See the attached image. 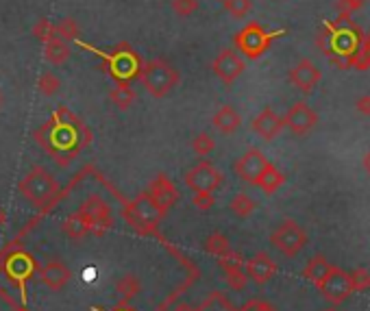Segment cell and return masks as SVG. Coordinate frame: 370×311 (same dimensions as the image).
Here are the masks:
<instances>
[{"instance_id": "1", "label": "cell", "mask_w": 370, "mask_h": 311, "mask_svg": "<svg viewBox=\"0 0 370 311\" xmlns=\"http://www.w3.org/2000/svg\"><path fill=\"white\" fill-rule=\"evenodd\" d=\"M364 40V33L362 29L350 20V15H338V20L329 22L322 33L318 35V48H322L331 59H336V57H340V59L336 64L344 66L346 68V59L348 55L353 52L357 48V44Z\"/></svg>"}, {"instance_id": "2", "label": "cell", "mask_w": 370, "mask_h": 311, "mask_svg": "<svg viewBox=\"0 0 370 311\" xmlns=\"http://www.w3.org/2000/svg\"><path fill=\"white\" fill-rule=\"evenodd\" d=\"M17 191H20V196L24 201H29L33 207H48L57 198L59 183H57V179L46 168L35 166L20 179V183H17Z\"/></svg>"}, {"instance_id": "3", "label": "cell", "mask_w": 370, "mask_h": 311, "mask_svg": "<svg viewBox=\"0 0 370 311\" xmlns=\"http://www.w3.org/2000/svg\"><path fill=\"white\" fill-rule=\"evenodd\" d=\"M140 81L144 85V89L155 96V99H166V96L179 85L181 81V74L179 70L174 68L172 64L164 62V59H150L146 62L140 72Z\"/></svg>"}, {"instance_id": "4", "label": "cell", "mask_w": 370, "mask_h": 311, "mask_svg": "<svg viewBox=\"0 0 370 311\" xmlns=\"http://www.w3.org/2000/svg\"><path fill=\"white\" fill-rule=\"evenodd\" d=\"M277 35L279 33H270L259 22H248L244 29L236 33L233 44H236L238 52H242L246 59H259L264 52H268L272 40H275Z\"/></svg>"}, {"instance_id": "5", "label": "cell", "mask_w": 370, "mask_h": 311, "mask_svg": "<svg viewBox=\"0 0 370 311\" xmlns=\"http://www.w3.org/2000/svg\"><path fill=\"white\" fill-rule=\"evenodd\" d=\"M270 244L277 248L283 257H297L307 244V233L294 220H283L275 231L270 233Z\"/></svg>"}, {"instance_id": "6", "label": "cell", "mask_w": 370, "mask_h": 311, "mask_svg": "<svg viewBox=\"0 0 370 311\" xmlns=\"http://www.w3.org/2000/svg\"><path fill=\"white\" fill-rule=\"evenodd\" d=\"M127 220L138 229V231H144V233H155V226L159 224V220L164 218L159 209L152 205V201L148 198V194L142 191L138 194L129 205L127 209L122 211Z\"/></svg>"}, {"instance_id": "7", "label": "cell", "mask_w": 370, "mask_h": 311, "mask_svg": "<svg viewBox=\"0 0 370 311\" xmlns=\"http://www.w3.org/2000/svg\"><path fill=\"white\" fill-rule=\"evenodd\" d=\"M79 216L85 220L90 233H96V236H103L107 229L113 226V218H111V209L109 205L99 196V194H92L90 198H85L81 203V207L76 209Z\"/></svg>"}, {"instance_id": "8", "label": "cell", "mask_w": 370, "mask_h": 311, "mask_svg": "<svg viewBox=\"0 0 370 311\" xmlns=\"http://www.w3.org/2000/svg\"><path fill=\"white\" fill-rule=\"evenodd\" d=\"M222 181H225V174L207 159L192 166L183 177V183L190 191H211L213 194L222 185Z\"/></svg>"}, {"instance_id": "9", "label": "cell", "mask_w": 370, "mask_h": 311, "mask_svg": "<svg viewBox=\"0 0 370 311\" xmlns=\"http://www.w3.org/2000/svg\"><path fill=\"white\" fill-rule=\"evenodd\" d=\"M246 70V62L242 59V55L236 52L233 48H225L216 55V59L211 62V72L213 76L225 83V85H233L236 83L242 72Z\"/></svg>"}, {"instance_id": "10", "label": "cell", "mask_w": 370, "mask_h": 311, "mask_svg": "<svg viewBox=\"0 0 370 311\" xmlns=\"http://www.w3.org/2000/svg\"><path fill=\"white\" fill-rule=\"evenodd\" d=\"M320 294L325 296V301H329L331 305H342L350 294H353V285H350V277L348 272L334 266L331 272L327 275V279L318 285Z\"/></svg>"}, {"instance_id": "11", "label": "cell", "mask_w": 370, "mask_h": 311, "mask_svg": "<svg viewBox=\"0 0 370 311\" xmlns=\"http://www.w3.org/2000/svg\"><path fill=\"white\" fill-rule=\"evenodd\" d=\"M146 194L152 201V205L159 209L162 216H168V211L179 201V191H177V187H174V183L170 181L168 174H157V177L148 183Z\"/></svg>"}, {"instance_id": "12", "label": "cell", "mask_w": 370, "mask_h": 311, "mask_svg": "<svg viewBox=\"0 0 370 311\" xmlns=\"http://www.w3.org/2000/svg\"><path fill=\"white\" fill-rule=\"evenodd\" d=\"M268 164H270L268 157H266V154L259 148H250V150H246L242 154V157L236 164H233V172H236L238 179H242L244 183L255 185Z\"/></svg>"}, {"instance_id": "13", "label": "cell", "mask_w": 370, "mask_h": 311, "mask_svg": "<svg viewBox=\"0 0 370 311\" xmlns=\"http://www.w3.org/2000/svg\"><path fill=\"white\" fill-rule=\"evenodd\" d=\"M283 124L290 129V133L307 135L311 129L318 124V115H316V111L311 109L307 103L299 101V103H294V105L287 109L285 118H283Z\"/></svg>"}, {"instance_id": "14", "label": "cell", "mask_w": 370, "mask_h": 311, "mask_svg": "<svg viewBox=\"0 0 370 311\" xmlns=\"http://www.w3.org/2000/svg\"><path fill=\"white\" fill-rule=\"evenodd\" d=\"M283 118L281 115L275 111V109H270V107H266L264 111H259L255 118H252V122H250V129H252V133H257L262 140H266V142H272L277 138V135L283 131Z\"/></svg>"}, {"instance_id": "15", "label": "cell", "mask_w": 370, "mask_h": 311, "mask_svg": "<svg viewBox=\"0 0 370 311\" xmlns=\"http://www.w3.org/2000/svg\"><path fill=\"white\" fill-rule=\"evenodd\" d=\"M320 70L314 62L309 59H301L294 68L290 70V83L294 85L297 89L309 94L318 83H320Z\"/></svg>"}, {"instance_id": "16", "label": "cell", "mask_w": 370, "mask_h": 311, "mask_svg": "<svg viewBox=\"0 0 370 311\" xmlns=\"http://www.w3.org/2000/svg\"><path fill=\"white\" fill-rule=\"evenodd\" d=\"M246 277L250 281H255L257 285H264L268 283L272 277H275L277 272V263L272 261V257L268 252H257V255H252L248 261H246Z\"/></svg>"}, {"instance_id": "17", "label": "cell", "mask_w": 370, "mask_h": 311, "mask_svg": "<svg viewBox=\"0 0 370 311\" xmlns=\"http://www.w3.org/2000/svg\"><path fill=\"white\" fill-rule=\"evenodd\" d=\"M109 72H111L118 81H129L131 76H135V74L140 72L138 57H135L133 50L115 52L113 57H109Z\"/></svg>"}, {"instance_id": "18", "label": "cell", "mask_w": 370, "mask_h": 311, "mask_svg": "<svg viewBox=\"0 0 370 311\" xmlns=\"http://www.w3.org/2000/svg\"><path fill=\"white\" fill-rule=\"evenodd\" d=\"M70 277H72L70 268H68L64 261H59V259H52V261H48V263L42 268V272H40V279H42V283H44L48 289H52V291H59V289H64V287L68 285Z\"/></svg>"}, {"instance_id": "19", "label": "cell", "mask_w": 370, "mask_h": 311, "mask_svg": "<svg viewBox=\"0 0 370 311\" xmlns=\"http://www.w3.org/2000/svg\"><path fill=\"white\" fill-rule=\"evenodd\" d=\"M211 124L222 135H233L242 126V115L233 105H222L218 111L211 115Z\"/></svg>"}, {"instance_id": "20", "label": "cell", "mask_w": 370, "mask_h": 311, "mask_svg": "<svg viewBox=\"0 0 370 311\" xmlns=\"http://www.w3.org/2000/svg\"><path fill=\"white\" fill-rule=\"evenodd\" d=\"M44 52H46V59L52 66H64L72 55L70 44L66 40H62L59 35H55V37H50V40L44 42Z\"/></svg>"}, {"instance_id": "21", "label": "cell", "mask_w": 370, "mask_h": 311, "mask_svg": "<svg viewBox=\"0 0 370 311\" xmlns=\"http://www.w3.org/2000/svg\"><path fill=\"white\" fill-rule=\"evenodd\" d=\"M331 268H334V263L331 261H327L322 255H314L309 261H307V266H305V270H303V277L309 281V283H314L316 287L327 279V275L331 272Z\"/></svg>"}, {"instance_id": "22", "label": "cell", "mask_w": 370, "mask_h": 311, "mask_svg": "<svg viewBox=\"0 0 370 311\" xmlns=\"http://www.w3.org/2000/svg\"><path fill=\"white\" fill-rule=\"evenodd\" d=\"M285 183V177H283V172L277 168V166H272V164H268L266 166V170L262 172V177L257 179V187L264 191V194H275L281 185Z\"/></svg>"}, {"instance_id": "23", "label": "cell", "mask_w": 370, "mask_h": 311, "mask_svg": "<svg viewBox=\"0 0 370 311\" xmlns=\"http://www.w3.org/2000/svg\"><path fill=\"white\" fill-rule=\"evenodd\" d=\"M109 99L120 111H127L135 103V89L129 85V81H118L115 87L109 92Z\"/></svg>"}, {"instance_id": "24", "label": "cell", "mask_w": 370, "mask_h": 311, "mask_svg": "<svg viewBox=\"0 0 370 311\" xmlns=\"http://www.w3.org/2000/svg\"><path fill=\"white\" fill-rule=\"evenodd\" d=\"M229 209H231V213L236 218H250L252 213H255V209H257V203L252 201L248 194H244V191H240V194H236V196L231 198V203H229Z\"/></svg>"}, {"instance_id": "25", "label": "cell", "mask_w": 370, "mask_h": 311, "mask_svg": "<svg viewBox=\"0 0 370 311\" xmlns=\"http://www.w3.org/2000/svg\"><path fill=\"white\" fill-rule=\"evenodd\" d=\"M346 68H353V70H360V72L370 70V44L366 42V37L357 44V48L348 55Z\"/></svg>"}, {"instance_id": "26", "label": "cell", "mask_w": 370, "mask_h": 311, "mask_svg": "<svg viewBox=\"0 0 370 311\" xmlns=\"http://www.w3.org/2000/svg\"><path fill=\"white\" fill-rule=\"evenodd\" d=\"M205 250L209 252V255H213V257H218V259H225V257H229L231 255V244H229V240L222 236L220 231H216V233H211V236L205 240Z\"/></svg>"}, {"instance_id": "27", "label": "cell", "mask_w": 370, "mask_h": 311, "mask_svg": "<svg viewBox=\"0 0 370 311\" xmlns=\"http://www.w3.org/2000/svg\"><path fill=\"white\" fill-rule=\"evenodd\" d=\"M62 226H64V233H66V236L72 238V240H83V238L87 236V233H90L85 220L79 216V211L70 213V216L62 222Z\"/></svg>"}, {"instance_id": "28", "label": "cell", "mask_w": 370, "mask_h": 311, "mask_svg": "<svg viewBox=\"0 0 370 311\" xmlns=\"http://www.w3.org/2000/svg\"><path fill=\"white\" fill-rule=\"evenodd\" d=\"M140 289H142V285H140V281H138V277H135V275H122L118 279V283H115V291H118V296L122 301L135 298L140 294Z\"/></svg>"}, {"instance_id": "29", "label": "cell", "mask_w": 370, "mask_h": 311, "mask_svg": "<svg viewBox=\"0 0 370 311\" xmlns=\"http://www.w3.org/2000/svg\"><path fill=\"white\" fill-rule=\"evenodd\" d=\"M59 89H62V79L55 72L46 70L40 74V79H37V92H40L42 96H48L50 99V96H55Z\"/></svg>"}, {"instance_id": "30", "label": "cell", "mask_w": 370, "mask_h": 311, "mask_svg": "<svg viewBox=\"0 0 370 311\" xmlns=\"http://www.w3.org/2000/svg\"><path fill=\"white\" fill-rule=\"evenodd\" d=\"M213 148H216V142H213V138L205 131L192 138V150L197 152L199 157H207V154L213 152Z\"/></svg>"}, {"instance_id": "31", "label": "cell", "mask_w": 370, "mask_h": 311, "mask_svg": "<svg viewBox=\"0 0 370 311\" xmlns=\"http://www.w3.org/2000/svg\"><path fill=\"white\" fill-rule=\"evenodd\" d=\"M222 7L229 15H233L236 20H242L246 17L252 9V3L250 0H222Z\"/></svg>"}, {"instance_id": "32", "label": "cell", "mask_w": 370, "mask_h": 311, "mask_svg": "<svg viewBox=\"0 0 370 311\" xmlns=\"http://www.w3.org/2000/svg\"><path fill=\"white\" fill-rule=\"evenodd\" d=\"M55 29H57V35L66 42H72V40L79 37V27H76V22L72 20V17H64L59 24H55Z\"/></svg>"}, {"instance_id": "33", "label": "cell", "mask_w": 370, "mask_h": 311, "mask_svg": "<svg viewBox=\"0 0 370 311\" xmlns=\"http://www.w3.org/2000/svg\"><path fill=\"white\" fill-rule=\"evenodd\" d=\"M33 35H35V40H40L44 44L46 40H50V37L57 35V29H55V24L48 20V17H42V20L33 27Z\"/></svg>"}, {"instance_id": "34", "label": "cell", "mask_w": 370, "mask_h": 311, "mask_svg": "<svg viewBox=\"0 0 370 311\" xmlns=\"http://www.w3.org/2000/svg\"><path fill=\"white\" fill-rule=\"evenodd\" d=\"M199 0H172V11L179 17H190L199 11Z\"/></svg>"}, {"instance_id": "35", "label": "cell", "mask_w": 370, "mask_h": 311, "mask_svg": "<svg viewBox=\"0 0 370 311\" xmlns=\"http://www.w3.org/2000/svg\"><path fill=\"white\" fill-rule=\"evenodd\" d=\"M348 277H350V285H353V291H364V289L370 287V272L364 270V268L348 272Z\"/></svg>"}, {"instance_id": "36", "label": "cell", "mask_w": 370, "mask_h": 311, "mask_svg": "<svg viewBox=\"0 0 370 311\" xmlns=\"http://www.w3.org/2000/svg\"><path fill=\"white\" fill-rule=\"evenodd\" d=\"M216 203L211 191H192V205L197 207L199 211H209Z\"/></svg>"}, {"instance_id": "37", "label": "cell", "mask_w": 370, "mask_h": 311, "mask_svg": "<svg viewBox=\"0 0 370 311\" xmlns=\"http://www.w3.org/2000/svg\"><path fill=\"white\" fill-rule=\"evenodd\" d=\"M364 5H366V0H338V11L342 15H350V13L360 11Z\"/></svg>"}, {"instance_id": "38", "label": "cell", "mask_w": 370, "mask_h": 311, "mask_svg": "<svg viewBox=\"0 0 370 311\" xmlns=\"http://www.w3.org/2000/svg\"><path fill=\"white\" fill-rule=\"evenodd\" d=\"M240 311H277V309L272 307L270 303H266V301L252 298V301H246V303L240 307Z\"/></svg>"}, {"instance_id": "39", "label": "cell", "mask_w": 370, "mask_h": 311, "mask_svg": "<svg viewBox=\"0 0 370 311\" xmlns=\"http://www.w3.org/2000/svg\"><path fill=\"white\" fill-rule=\"evenodd\" d=\"M355 109H357V113H362V115H370V94L360 96V99L355 101Z\"/></svg>"}, {"instance_id": "40", "label": "cell", "mask_w": 370, "mask_h": 311, "mask_svg": "<svg viewBox=\"0 0 370 311\" xmlns=\"http://www.w3.org/2000/svg\"><path fill=\"white\" fill-rule=\"evenodd\" d=\"M172 311H194L190 305H185V303H181V305H177V307H174Z\"/></svg>"}, {"instance_id": "41", "label": "cell", "mask_w": 370, "mask_h": 311, "mask_svg": "<svg viewBox=\"0 0 370 311\" xmlns=\"http://www.w3.org/2000/svg\"><path fill=\"white\" fill-rule=\"evenodd\" d=\"M364 168H366V172L370 174V152L364 154Z\"/></svg>"}, {"instance_id": "42", "label": "cell", "mask_w": 370, "mask_h": 311, "mask_svg": "<svg viewBox=\"0 0 370 311\" xmlns=\"http://www.w3.org/2000/svg\"><path fill=\"white\" fill-rule=\"evenodd\" d=\"M364 37H366V42L370 44V29H368V33H364Z\"/></svg>"}, {"instance_id": "43", "label": "cell", "mask_w": 370, "mask_h": 311, "mask_svg": "<svg viewBox=\"0 0 370 311\" xmlns=\"http://www.w3.org/2000/svg\"><path fill=\"white\" fill-rule=\"evenodd\" d=\"M322 311H338V309H334V307H331V309H322Z\"/></svg>"}, {"instance_id": "44", "label": "cell", "mask_w": 370, "mask_h": 311, "mask_svg": "<svg viewBox=\"0 0 370 311\" xmlns=\"http://www.w3.org/2000/svg\"><path fill=\"white\" fill-rule=\"evenodd\" d=\"M0 105H3V94H0Z\"/></svg>"}, {"instance_id": "45", "label": "cell", "mask_w": 370, "mask_h": 311, "mask_svg": "<svg viewBox=\"0 0 370 311\" xmlns=\"http://www.w3.org/2000/svg\"><path fill=\"white\" fill-rule=\"evenodd\" d=\"M17 311H27V309H17Z\"/></svg>"}, {"instance_id": "46", "label": "cell", "mask_w": 370, "mask_h": 311, "mask_svg": "<svg viewBox=\"0 0 370 311\" xmlns=\"http://www.w3.org/2000/svg\"><path fill=\"white\" fill-rule=\"evenodd\" d=\"M220 3H222V0H220Z\"/></svg>"}]
</instances>
